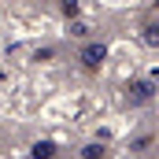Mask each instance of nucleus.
<instances>
[{
	"label": "nucleus",
	"mask_w": 159,
	"mask_h": 159,
	"mask_svg": "<svg viewBox=\"0 0 159 159\" xmlns=\"http://www.w3.org/2000/svg\"><path fill=\"white\" fill-rule=\"evenodd\" d=\"M104 56H107V52H104V44H89V48H81V63H85L89 70H96V67L104 63Z\"/></svg>",
	"instance_id": "1"
},
{
	"label": "nucleus",
	"mask_w": 159,
	"mask_h": 159,
	"mask_svg": "<svg viewBox=\"0 0 159 159\" xmlns=\"http://www.w3.org/2000/svg\"><path fill=\"white\" fill-rule=\"evenodd\" d=\"M52 152H56V148H52L48 141H44V144H37V148H34V156H37V159H52Z\"/></svg>",
	"instance_id": "2"
},
{
	"label": "nucleus",
	"mask_w": 159,
	"mask_h": 159,
	"mask_svg": "<svg viewBox=\"0 0 159 159\" xmlns=\"http://www.w3.org/2000/svg\"><path fill=\"white\" fill-rule=\"evenodd\" d=\"M81 156H85V159H100V156H104V148H100V144H89Z\"/></svg>",
	"instance_id": "3"
},
{
	"label": "nucleus",
	"mask_w": 159,
	"mask_h": 159,
	"mask_svg": "<svg viewBox=\"0 0 159 159\" xmlns=\"http://www.w3.org/2000/svg\"><path fill=\"white\" fill-rule=\"evenodd\" d=\"M63 15H78V0H63Z\"/></svg>",
	"instance_id": "4"
},
{
	"label": "nucleus",
	"mask_w": 159,
	"mask_h": 159,
	"mask_svg": "<svg viewBox=\"0 0 159 159\" xmlns=\"http://www.w3.org/2000/svg\"><path fill=\"white\" fill-rule=\"evenodd\" d=\"M144 41H148V44H156V41H159V26H148V34H144Z\"/></svg>",
	"instance_id": "5"
}]
</instances>
